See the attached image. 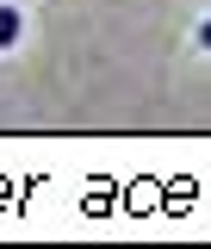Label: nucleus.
I'll use <instances>...</instances> for the list:
<instances>
[{
	"label": "nucleus",
	"instance_id": "obj_1",
	"mask_svg": "<svg viewBox=\"0 0 211 249\" xmlns=\"http://www.w3.org/2000/svg\"><path fill=\"white\" fill-rule=\"evenodd\" d=\"M19 31H25V13H19V6H0V50H13Z\"/></svg>",
	"mask_w": 211,
	"mask_h": 249
},
{
	"label": "nucleus",
	"instance_id": "obj_2",
	"mask_svg": "<svg viewBox=\"0 0 211 249\" xmlns=\"http://www.w3.org/2000/svg\"><path fill=\"white\" fill-rule=\"evenodd\" d=\"M199 44H205V50H211V19H205V25H199Z\"/></svg>",
	"mask_w": 211,
	"mask_h": 249
}]
</instances>
